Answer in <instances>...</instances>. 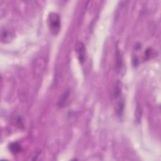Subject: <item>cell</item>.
Returning <instances> with one entry per match:
<instances>
[{
  "label": "cell",
  "instance_id": "cell-3",
  "mask_svg": "<svg viewBox=\"0 0 161 161\" xmlns=\"http://www.w3.org/2000/svg\"><path fill=\"white\" fill-rule=\"evenodd\" d=\"M9 151L13 154H17L21 151V147L18 142H13L9 145Z\"/></svg>",
  "mask_w": 161,
  "mask_h": 161
},
{
  "label": "cell",
  "instance_id": "cell-4",
  "mask_svg": "<svg viewBox=\"0 0 161 161\" xmlns=\"http://www.w3.org/2000/svg\"><path fill=\"white\" fill-rule=\"evenodd\" d=\"M69 91H68L66 92L63 95H62L61 98H60L59 102H58V106L59 107H64L66 105H67V103L68 102L69 100Z\"/></svg>",
  "mask_w": 161,
  "mask_h": 161
},
{
  "label": "cell",
  "instance_id": "cell-2",
  "mask_svg": "<svg viewBox=\"0 0 161 161\" xmlns=\"http://www.w3.org/2000/svg\"><path fill=\"white\" fill-rule=\"evenodd\" d=\"M75 50L77 53L78 57L81 63H82L85 59V47L82 42H79L75 46Z\"/></svg>",
  "mask_w": 161,
  "mask_h": 161
},
{
  "label": "cell",
  "instance_id": "cell-1",
  "mask_svg": "<svg viewBox=\"0 0 161 161\" xmlns=\"http://www.w3.org/2000/svg\"><path fill=\"white\" fill-rule=\"evenodd\" d=\"M48 25L52 33L57 35L60 28V18L59 15L56 13H51L48 16Z\"/></svg>",
  "mask_w": 161,
  "mask_h": 161
},
{
  "label": "cell",
  "instance_id": "cell-5",
  "mask_svg": "<svg viewBox=\"0 0 161 161\" xmlns=\"http://www.w3.org/2000/svg\"><path fill=\"white\" fill-rule=\"evenodd\" d=\"M10 37H11V34L9 33V31H8L6 29L2 30L1 38L3 42L5 43L7 41H9L10 40Z\"/></svg>",
  "mask_w": 161,
  "mask_h": 161
},
{
  "label": "cell",
  "instance_id": "cell-6",
  "mask_svg": "<svg viewBox=\"0 0 161 161\" xmlns=\"http://www.w3.org/2000/svg\"><path fill=\"white\" fill-rule=\"evenodd\" d=\"M136 112L137 113V114L136 115H137V119H138V117H139V120H140L141 119V115H142V110H141V108L139 106H137V108L136 110Z\"/></svg>",
  "mask_w": 161,
  "mask_h": 161
}]
</instances>
